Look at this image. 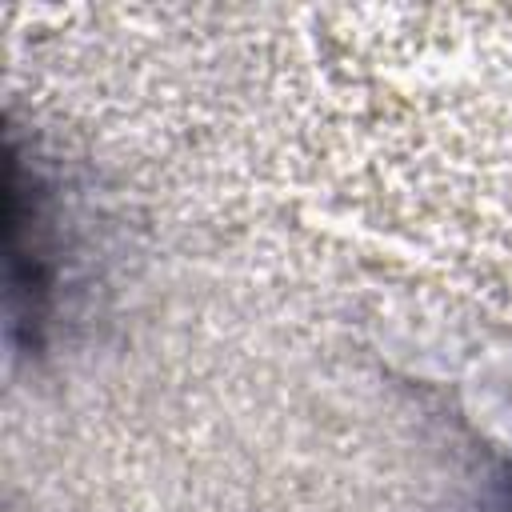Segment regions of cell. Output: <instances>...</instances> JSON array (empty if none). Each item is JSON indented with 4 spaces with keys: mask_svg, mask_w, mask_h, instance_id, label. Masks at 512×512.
Segmentation results:
<instances>
[{
    "mask_svg": "<svg viewBox=\"0 0 512 512\" xmlns=\"http://www.w3.org/2000/svg\"><path fill=\"white\" fill-rule=\"evenodd\" d=\"M460 400L472 428L512 452V352L476 356L460 372Z\"/></svg>",
    "mask_w": 512,
    "mask_h": 512,
    "instance_id": "obj_1",
    "label": "cell"
}]
</instances>
